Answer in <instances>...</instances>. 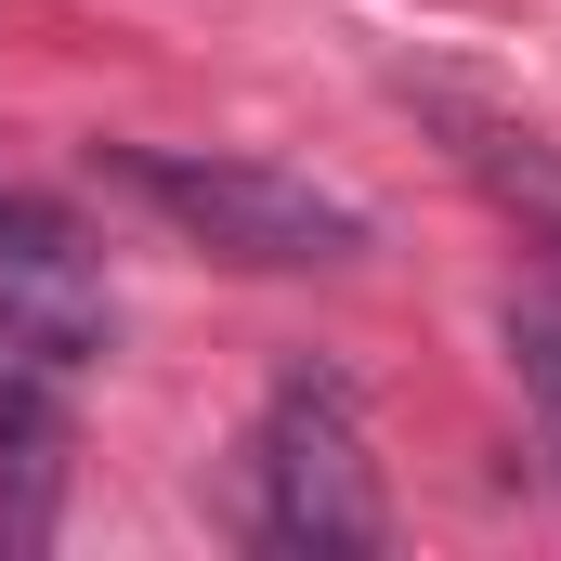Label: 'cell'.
<instances>
[{
  "instance_id": "obj_1",
  "label": "cell",
  "mask_w": 561,
  "mask_h": 561,
  "mask_svg": "<svg viewBox=\"0 0 561 561\" xmlns=\"http://www.w3.org/2000/svg\"><path fill=\"white\" fill-rule=\"evenodd\" d=\"M105 183L144 196L170 236H196L209 262H249V275H300V262H353L366 249V209L300 183L275 157H209V144H92Z\"/></svg>"
},
{
  "instance_id": "obj_2",
  "label": "cell",
  "mask_w": 561,
  "mask_h": 561,
  "mask_svg": "<svg viewBox=\"0 0 561 561\" xmlns=\"http://www.w3.org/2000/svg\"><path fill=\"white\" fill-rule=\"evenodd\" d=\"M262 536L300 561H366L392 536L379 510V457H366V405L340 366H287L275 405H262Z\"/></svg>"
},
{
  "instance_id": "obj_3",
  "label": "cell",
  "mask_w": 561,
  "mask_h": 561,
  "mask_svg": "<svg viewBox=\"0 0 561 561\" xmlns=\"http://www.w3.org/2000/svg\"><path fill=\"white\" fill-rule=\"evenodd\" d=\"M118 340V300L105 262L66 209L39 196H0V366H39V379H92Z\"/></svg>"
},
{
  "instance_id": "obj_4",
  "label": "cell",
  "mask_w": 561,
  "mask_h": 561,
  "mask_svg": "<svg viewBox=\"0 0 561 561\" xmlns=\"http://www.w3.org/2000/svg\"><path fill=\"white\" fill-rule=\"evenodd\" d=\"M66 392L79 379L0 366V549H39L53 536V496H66Z\"/></svg>"
},
{
  "instance_id": "obj_5",
  "label": "cell",
  "mask_w": 561,
  "mask_h": 561,
  "mask_svg": "<svg viewBox=\"0 0 561 561\" xmlns=\"http://www.w3.org/2000/svg\"><path fill=\"white\" fill-rule=\"evenodd\" d=\"M444 131H457V170H470L483 196H510L523 236H549V249H561V144L523 131V118H483V105H444Z\"/></svg>"
}]
</instances>
